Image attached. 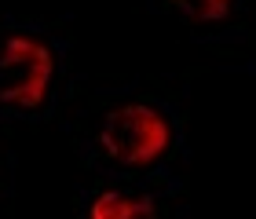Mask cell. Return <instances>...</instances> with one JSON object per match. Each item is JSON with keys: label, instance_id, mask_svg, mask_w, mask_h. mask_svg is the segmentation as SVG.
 <instances>
[{"label": "cell", "instance_id": "1", "mask_svg": "<svg viewBox=\"0 0 256 219\" xmlns=\"http://www.w3.org/2000/svg\"><path fill=\"white\" fill-rule=\"evenodd\" d=\"M99 146L118 168H146L161 161L172 146L168 117L146 102H124L102 117Z\"/></svg>", "mask_w": 256, "mask_h": 219}, {"label": "cell", "instance_id": "2", "mask_svg": "<svg viewBox=\"0 0 256 219\" xmlns=\"http://www.w3.org/2000/svg\"><path fill=\"white\" fill-rule=\"evenodd\" d=\"M55 55L40 37L11 33L0 44V106L33 113L52 95Z\"/></svg>", "mask_w": 256, "mask_h": 219}, {"label": "cell", "instance_id": "3", "mask_svg": "<svg viewBox=\"0 0 256 219\" xmlns=\"http://www.w3.org/2000/svg\"><path fill=\"white\" fill-rule=\"evenodd\" d=\"M88 219H158V205L146 194L106 190L88 205Z\"/></svg>", "mask_w": 256, "mask_h": 219}, {"label": "cell", "instance_id": "4", "mask_svg": "<svg viewBox=\"0 0 256 219\" xmlns=\"http://www.w3.org/2000/svg\"><path fill=\"white\" fill-rule=\"evenodd\" d=\"M180 15H187L190 22H220L234 11L238 0H168Z\"/></svg>", "mask_w": 256, "mask_h": 219}]
</instances>
